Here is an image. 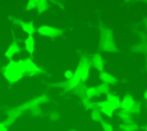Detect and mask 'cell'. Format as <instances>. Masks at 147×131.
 I'll return each mask as SVG.
<instances>
[{"label": "cell", "instance_id": "6da1fadb", "mask_svg": "<svg viewBox=\"0 0 147 131\" xmlns=\"http://www.w3.org/2000/svg\"><path fill=\"white\" fill-rule=\"evenodd\" d=\"M1 74L5 77V79H7V82L10 84H15L24 77V72L20 61L14 60H10L5 67L1 68Z\"/></svg>", "mask_w": 147, "mask_h": 131}, {"label": "cell", "instance_id": "7a4b0ae2", "mask_svg": "<svg viewBox=\"0 0 147 131\" xmlns=\"http://www.w3.org/2000/svg\"><path fill=\"white\" fill-rule=\"evenodd\" d=\"M99 47L103 52H110V53L117 52V47L115 45L114 33H113L111 29H109V28H102L101 29Z\"/></svg>", "mask_w": 147, "mask_h": 131}, {"label": "cell", "instance_id": "3957f363", "mask_svg": "<svg viewBox=\"0 0 147 131\" xmlns=\"http://www.w3.org/2000/svg\"><path fill=\"white\" fill-rule=\"evenodd\" d=\"M91 60L87 56H83L80 57V60L78 61V66L75 70V72H77L82 79V83H85L88 77H90V69H91Z\"/></svg>", "mask_w": 147, "mask_h": 131}, {"label": "cell", "instance_id": "277c9868", "mask_svg": "<svg viewBox=\"0 0 147 131\" xmlns=\"http://www.w3.org/2000/svg\"><path fill=\"white\" fill-rule=\"evenodd\" d=\"M18 61H20L21 67L23 69L24 76H37V75H40L44 72L31 59H22Z\"/></svg>", "mask_w": 147, "mask_h": 131}, {"label": "cell", "instance_id": "5b68a950", "mask_svg": "<svg viewBox=\"0 0 147 131\" xmlns=\"http://www.w3.org/2000/svg\"><path fill=\"white\" fill-rule=\"evenodd\" d=\"M36 32L42 37H48V38H57L63 34V30L49 25H40L39 28L36 29Z\"/></svg>", "mask_w": 147, "mask_h": 131}, {"label": "cell", "instance_id": "8992f818", "mask_svg": "<svg viewBox=\"0 0 147 131\" xmlns=\"http://www.w3.org/2000/svg\"><path fill=\"white\" fill-rule=\"evenodd\" d=\"M23 110L21 108V106H17V107H10L6 110V120L2 122L5 126H9L11 125L21 115H22Z\"/></svg>", "mask_w": 147, "mask_h": 131}, {"label": "cell", "instance_id": "52a82bcc", "mask_svg": "<svg viewBox=\"0 0 147 131\" xmlns=\"http://www.w3.org/2000/svg\"><path fill=\"white\" fill-rule=\"evenodd\" d=\"M96 108L100 110L101 114L106 115L107 117H111L115 113V109L114 107L107 101V100H101V101H98L96 102Z\"/></svg>", "mask_w": 147, "mask_h": 131}, {"label": "cell", "instance_id": "ba28073f", "mask_svg": "<svg viewBox=\"0 0 147 131\" xmlns=\"http://www.w3.org/2000/svg\"><path fill=\"white\" fill-rule=\"evenodd\" d=\"M136 99L131 95V94H125L122 99H121V108L122 110H125V111H130L133 106L136 105Z\"/></svg>", "mask_w": 147, "mask_h": 131}, {"label": "cell", "instance_id": "9c48e42d", "mask_svg": "<svg viewBox=\"0 0 147 131\" xmlns=\"http://www.w3.org/2000/svg\"><path fill=\"white\" fill-rule=\"evenodd\" d=\"M90 60H91V66L92 67H94L100 72L103 71V69H105V62H103L102 55L100 53H94L92 55V57H90Z\"/></svg>", "mask_w": 147, "mask_h": 131}, {"label": "cell", "instance_id": "30bf717a", "mask_svg": "<svg viewBox=\"0 0 147 131\" xmlns=\"http://www.w3.org/2000/svg\"><path fill=\"white\" fill-rule=\"evenodd\" d=\"M99 79L101 80V83L102 84H106V85H115L118 80L113 76V75H110L109 72H107V71H101L100 72V75H99Z\"/></svg>", "mask_w": 147, "mask_h": 131}, {"label": "cell", "instance_id": "8fae6325", "mask_svg": "<svg viewBox=\"0 0 147 131\" xmlns=\"http://www.w3.org/2000/svg\"><path fill=\"white\" fill-rule=\"evenodd\" d=\"M20 52H21V47H20V46H18V44L14 40V41L8 46V48L6 49L5 55H6V57L11 59V57H14L16 54H18Z\"/></svg>", "mask_w": 147, "mask_h": 131}, {"label": "cell", "instance_id": "7c38bea8", "mask_svg": "<svg viewBox=\"0 0 147 131\" xmlns=\"http://www.w3.org/2000/svg\"><path fill=\"white\" fill-rule=\"evenodd\" d=\"M24 47L26 49V52L32 56L33 53H34V49H36V40H34V37L33 36H28L24 40Z\"/></svg>", "mask_w": 147, "mask_h": 131}, {"label": "cell", "instance_id": "4fadbf2b", "mask_svg": "<svg viewBox=\"0 0 147 131\" xmlns=\"http://www.w3.org/2000/svg\"><path fill=\"white\" fill-rule=\"evenodd\" d=\"M117 116H118V118L122 121V124H131V123H134V122H133V117H132V115H131L129 111L118 109Z\"/></svg>", "mask_w": 147, "mask_h": 131}, {"label": "cell", "instance_id": "5bb4252c", "mask_svg": "<svg viewBox=\"0 0 147 131\" xmlns=\"http://www.w3.org/2000/svg\"><path fill=\"white\" fill-rule=\"evenodd\" d=\"M106 100L114 107L115 110H118L121 108V98L117 95V94H114V93H109L106 98Z\"/></svg>", "mask_w": 147, "mask_h": 131}, {"label": "cell", "instance_id": "9a60e30c", "mask_svg": "<svg viewBox=\"0 0 147 131\" xmlns=\"http://www.w3.org/2000/svg\"><path fill=\"white\" fill-rule=\"evenodd\" d=\"M23 31L25 33H28V36H33V33L36 32V28H34V23L32 21H29V22H23L22 26Z\"/></svg>", "mask_w": 147, "mask_h": 131}, {"label": "cell", "instance_id": "2e32d148", "mask_svg": "<svg viewBox=\"0 0 147 131\" xmlns=\"http://www.w3.org/2000/svg\"><path fill=\"white\" fill-rule=\"evenodd\" d=\"M48 8H49V2L47 0H37V8H36V10L38 11V14L45 13Z\"/></svg>", "mask_w": 147, "mask_h": 131}, {"label": "cell", "instance_id": "e0dca14e", "mask_svg": "<svg viewBox=\"0 0 147 131\" xmlns=\"http://www.w3.org/2000/svg\"><path fill=\"white\" fill-rule=\"evenodd\" d=\"M95 87V91H96V94H98V97L99 95H102V94H109L110 93V86L109 85H106V84H99V85H96V86H94Z\"/></svg>", "mask_w": 147, "mask_h": 131}, {"label": "cell", "instance_id": "ac0fdd59", "mask_svg": "<svg viewBox=\"0 0 147 131\" xmlns=\"http://www.w3.org/2000/svg\"><path fill=\"white\" fill-rule=\"evenodd\" d=\"M82 103H83V106H84V108H85L86 110H92V109L96 108V101L91 100V99L83 98V99H82Z\"/></svg>", "mask_w": 147, "mask_h": 131}, {"label": "cell", "instance_id": "d6986e66", "mask_svg": "<svg viewBox=\"0 0 147 131\" xmlns=\"http://www.w3.org/2000/svg\"><path fill=\"white\" fill-rule=\"evenodd\" d=\"M118 129L121 131H138L139 126L136 123H131V124H118Z\"/></svg>", "mask_w": 147, "mask_h": 131}, {"label": "cell", "instance_id": "ffe728a7", "mask_svg": "<svg viewBox=\"0 0 147 131\" xmlns=\"http://www.w3.org/2000/svg\"><path fill=\"white\" fill-rule=\"evenodd\" d=\"M86 88H87V86H85V84L84 83H82V84H79L72 92L76 94V95H78L79 98H85V92H86Z\"/></svg>", "mask_w": 147, "mask_h": 131}, {"label": "cell", "instance_id": "44dd1931", "mask_svg": "<svg viewBox=\"0 0 147 131\" xmlns=\"http://www.w3.org/2000/svg\"><path fill=\"white\" fill-rule=\"evenodd\" d=\"M30 101H31V103H32L33 106H40V105H42V103H46V102L48 101V98H47V95L44 94V95L36 97V98L31 99Z\"/></svg>", "mask_w": 147, "mask_h": 131}, {"label": "cell", "instance_id": "7402d4cb", "mask_svg": "<svg viewBox=\"0 0 147 131\" xmlns=\"http://www.w3.org/2000/svg\"><path fill=\"white\" fill-rule=\"evenodd\" d=\"M102 114L100 113V110L98 108H94L91 110V118L94 121V122H101L102 121Z\"/></svg>", "mask_w": 147, "mask_h": 131}, {"label": "cell", "instance_id": "603a6c76", "mask_svg": "<svg viewBox=\"0 0 147 131\" xmlns=\"http://www.w3.org/2000/svg\"><path fill=\"white\" fill-rule=\"evenodd\" d=\"M95 97H98L96 91H95V87H94V86L87 87V88H86V92H85V98L93 100V98H95Z\"/></svg>", "mask_w": 147, "mask_h": 131}, {"label": "cell", "instance_id": "cb8c5ba5", "mask_svg": "<svg viewBox=\"0 0 147 131\" xmlns=\"http://www.w3.org/2000/svg\"><path fill=\"white\" fill-rule=\"evenodd\" d=\"M28 111H30L33 116H40L42 114V110H41V108L39 106H32Z\"/></svg>", "mask_w": 147, "mask_h": 131}, {"label": "cell", "instance_id": "d4e9b609", "mask_svg": "<svg viewBox=\"0 0 147 131\" xmlns=\"http://www.w3.org/2000/svg\"><path fill=\"white\" fill-rule=\"evenodd\" d=\"M134 51H137L139 53H147V43H145V41L140 43L139 45H137L134 47Z\"/></svg>", "mask_w": 147, "mask_h": 131}, {"label": "cell", "instance_id": "484cf974", "mask_svg": "<svg viewBox=\"0 0 147 131\" xmlns=\"http://www.w3.org/2000/svg\"><path fill=\"white\" fill-rule=\"evenodd\" d=\"M37 8V0H29L25 5V9L26 10H33Z\"/></svg>", "mask_w": 147, "mask_h": 131}, {"label": "cell", "instance_id": "4316f807", "mask_svg": "<svg viewBox=\"0 0 147 131\" xmlns=\"http://www.w3.org/2000/svg\"><path fill=\"white\" fill-rule=\"evenodd\" d=\"M100 123H101V126H102L103 131H114V128H113V125L109 122H106V121L102 120Z\"/></svg>", "mask_w": 147, "mask_h": 131}, {"label": "cell", "instance_id": "83f0119b", "mask_svg": "<svg viewBox=\"0 0 147 131\" xmlns=\"http://www.w3.org/2000/svg\"><path fill=\"white\" fill-rule=\"evenodd\" d=\"M140 110H141V103H140V102H136V105L133 106V108H132L129 113H130L131 115H134V114H139Z\"/></svg>", "mask_w": 147, "mask_h": 131}, {"label": "cell", "instance_id": "f1b7e54d", "mask_svg": "<svg viewBox=\"0 0 147 131\" xmlns=\"http://www.w3.org/2000/svg\"><path fill=\"white\" fill-rule=\"evenodd\" d=\"M10 20L15 26H22V24H23V21L18 17H10Z\"/></svg>", "mask_w": 147, "mask_h": 131}, {"label": "cell", "instance_id": "f546056e", "mask_svg": "<svg viewBox=\"0 0 147 131\" xmlns=\"http://www.w3.org/2000/svg\"><path fill=\"white\" fill-rule=\"evenodd\" d=\"M72 76H74V72H72L71 70H65V71H64V78H65V79H71Z\"/></svg>", "mask_w": 147, "mask_h": 131}, {"label": "cell", "instance_id": "4dcf8cb0", "mask_svg": "<svg viewBox=\"0 0 147 131\" xmlns=\"http://www.w3.org/2000/svg\"><path fill=\"white\" fill-rule=\"evenodd\" d=\"M51 118H53V120H57L59 118V114L57 113H55V111H53V113H51Z\"/></svg>", "mask_w": 147, "mask_h": 131}, {"label": "cell", "instance_id": "1f68e13d", "mask_svg": "<svg viewBox=\"0 0 147 131\" xmlns=\"http://www.w3.org/2000/svg\"><path fill=\"white\" fill-rule=\"evenodd\" d=\"M0 131H8V128L5 126L2 122H0Z\"/></svg>", "mask_w": 147, "mask_h": 131}, {"label": "cell", "instance_id": "d6a6232c", "mask_svg": "<svg viewBox=\"0 0 147 131\" xmlns=\"http://www.w3.org/2000/svg\"><path fill=\"white\" fill-rule=\"evenodd\" d=\"M144 98H145V99L147 100V90H146V91L144 92Z\"/></svg>", "mask_w": 147, "mask_h": 131}, {"label": "cell", "instance_id": "836d02e7", "mask_svg": "<svg viewBox=\"0 0 147 131\" xmlns=\"http://www.w3.org/2000/svg\"><path fill=\"white\" fill-rule=\"evenodd\" d=\"M146 70H147V62H146Z\"/></svg>", "mask_w": 147, "mask_h": 131}, {"label": "cell", "instance_id": "e575fe53", "mask_svg": "<svg viewBox=\"0 0 147 131\" xmlns=\"http://www.w3.org/2000/svg\"><path fill=\"white\" fill-rule=\"evenodd\" d=\"M69 131H76V130H69Z\"/></svg>", "mask_w": 147, "mask_h": 131}, {"label": "cell", "instance_id": "d590c367", "mask_svg": "<svg viewBox=\"0 0 147 131\" xmlns=\"http://www.w3.org/2000/svg\"><path fill=\"white\" fill-rule=\"evenodd\" d=\"M146 28H147V23H146Z\"/></svg>", "mask_w": 147, "mask_h": 131}, {"label": "cell", "instance_id": "8d00e7d4", "mask_svg": "<svg viewBox=\"0 0 147 131\" xmlns=\"http://www.w3.org/2000/svg\"><path fill=\"white\" fill-rule=\"evenodd\" d=\"M146 108H147V106H146Z\"/></svg>", "mask_w": 147, "mask_h": 131}]
</instances>
